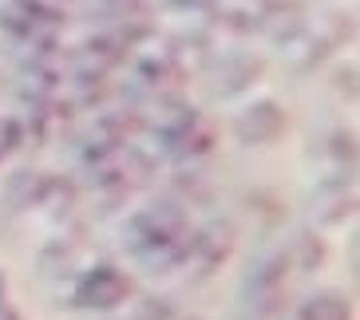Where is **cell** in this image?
Instances as JSON below:
<instances>
[{
  "label": "cell",
  "mask_w": 360,
  "mask_h": 320,
  "mask_svg": "<svg viewBox=\"0 0 360 320\" xmlns=\"http://www.w3.org/2000/svg\"><path fill=\"white\" fill-rule=\"evenodd\" d=\"M75 249H79V241H72V237H52L48 246L40 249V273L44 277H75L79 269H75Z\"/></svg>",
  "instance_id": "cell-12"
},
{
  "label": "cell",
  "mask_w": 360,
  "mask_h": 320,
  "mask_svg": "<svg viewBox=\"0 0 360 320\" xmlns=\"http://www.w3.org/2000/svg\"><path fill=\"white\" fill-rule=\"evenodd\" d=\"M321 159H325V178H349V171L356 166V142L352 131H333L321 139Z\"/></svg>",
  "instance_id": "cell-11"
},
{
  "label": "cell",
  "mask_w": 360,
  "mask_h": 320,
  "mask_svg": "<svg viewBox=\"0 0 360 320\" xmlns=\"http://www.w3.org/2000/svg\"><path fill=\"white\" fill-rule=\"evenodd\" d=\"M289 269H301V273H317L321 265H325V257H328V249H325V237L321 234H301L293 241V249H289Z\"/></svg>",
  "instance_id": "cell-13"
},
{
  "label": "cell",
  "mask_w": 360,
  "mask_h": 320,
  "mask_svg": "<svg viewBox=\"0 0 360 320\" xmlns=\"http://www.w3.org/2000/svg\"><path fill=\"white\" fill-rule=\"evenodd\" d=\"M127 320H174V309H170L162 297H131V312Z\"/></svg>",
  "instance_id": "cell-17"
},
{
  "label": "cell",
  "mask_w": 360,
  "mask_h": 320,
  "mask_svg": "<svg viewBox=\"0 0 360 320\" xmlns=\"http://www.w3.org/2000/svg\"><path fill=\"white\" fill-rule=\"evenodd\" d=\"M230 127L245 147H269V142H277L281 135H285L289 119H285V107L277 103V99L257 95V99H250V103L238 107V115H233Z\"/></svg>",
  "instance_id": "cell-4"
},
{
  "label": "cell",
  "mask_w": 360,
  "mask_h": 320,
  "mask_svg": "<svg viewBox=\"0 0 360 320\" xmlns=\"http://www.w3.org/2000/svg\"><path fill=\"white\" fill-rule=\"evenodd\" d=\"M186 320H198V316H186Z\"/></svg>",
  "instance_id": "cell-20"
},
{
  "label": "cell",
  "mask_w": 360,
  "mask_h": 320,
  "mask_svg": "<svg viewBox=\"0 0 360 320\" xmlns=\"http://www.w3.org/2000/svg\"><path fill=\"white\" fill-rule=\"evenodd\" d=\"M233 249H238V225L214 218L206 225H194V249L186 265H194V277H210L233 257Z\"/></svg>",
  "instance_id": "cell-5"
},
{
  "label": "cell",
  "mask_w": 360,
  "mask_h": 320,
  "mask_svg": "<svg viewBox=\"0 0 360 320\" xmlns=\"http://www.w3.org/2000/svg\"><path fill=\"white\" fill-rule=\"evenodd\" d=\"M119 246L147 273H170L186 265L194 249V225L186 218V206L174 198L135 206L119 222Z\"/></svg>",
  "instance_id": "cell-1"
},
{
  "label": "cell",
  "mask_w": 360,
  "mask_h": 320,
  "mask_svg": "<svg viewBox=\"0 0 360 320\" xmlns=\"http://www.w3.org/2000/svg\"><path fill=\"white\" fill-rule=\"evenodd\" d=\"M135 297V281L111 261H96L75 273L72 281V309L79 312H115L123 305H131Z\"/></svg>",
  "instance_id": "cell-2"
},
{
  "label": "cell",
  "mask_w": 360,
  "mask_h": 320,
  "mask_svg": "<svg viewBox=\"0 0 360 320\" xmlns=\"http://www.w3.org/2000/svg\"><path fill=\"white\" fill-rule=\"evenodd\" d=\"M297 320H352V309L340 293H317L297 309Z\"/></svg>",
  "instance_id": "cell-14"
},
{
  "label": "cell",
  "mask_w": 360,
  "mask_h": 320,
  "mask_svg": "<svg viewBox=\"0 0 360 320\" xmlns=\"http://www.w3.org/2000/svg\"><path fill=\"white\" fill-rule=\"evenodd\" d=\"M119 154H123V139H115V135H107V131L91 127L79 139V147H75V162L84 166V171H103V166H115Z\"/></svg>",
  "instance_id": "cell-10"
},
{
  "label": "cell",
  "mask_w": 360,
  "mask_h": 320,
  "mask_svg": "<svg viewBox=\"0 0 360 320\" xmlns=\"http://www.w3.org/2000/svg\"><path fill=\"white\" fill-rule=\"evenodd\" d=\"M0 162H4V154H0Z\"/></svg>",
  "instance_id": "cell-21"
},
{
  "label": "cell",
  "mask_w": 360,
  "mask_h": 320,
  "mask_svg": "<svg viewBox=\"0 0 360 320\" xmlns=\"http://www.w3.org/2000/svg\"><path fill=\"white\" fill-rule=\"evenodd\" d=\"M0 32H4V40H8V44H28V36H32L36 28L24 20L16 8H12L8 0H0Z\"/></svg>",
  "instance_id": "cell-16"
},
{
  "label": "cell",
  "mask_w": 360,
  "mask_h": 320,
  "mask_svg": "<svg viewBox=\"0 0 360 320\" xmlns=\"http://www.w3.org/2000/svg\"><path fill=\"white\" fill-rule=\"evenodd\" d=\"M123 48H119L111 36H96V40H84L79 48L72 52V75L79 79V84H103L107 75L115 72L119 64H123Z\"/></svg>",
  "instance_id": "cell-6"
},
{
  "label": "cell",
  "mask_w": 360,
  "mask_h": 320,
  "mask_svg": "<svg viewBox=\"0 0 360 320\" xmlns=\"http://www.w3.org/2000/svg\"><path fill=\"white\" fill-rule=\"evenodd\" d=\"M285 277H289V257L281 253V249L262 253L254 265L245 269L242 300H245V309H250V316L265 320V316H274V312L281 309V288H285Z\"/></svg>",
  "instance_id": "cell-3"
},
{
  "label": "cell",
  "mask_w": 360,
  "mask_h": 320,
  "mask_svg": "<svg viewBox=\"0 0 360 320\" xmlns=\"http://www.w3.org/2000/svg\"><path fill=\"white\" fill-rule=\"evenodd\" d=\"M257 75H262V60L250 52H230L218 60V79L214 87L222 91V95H242L250 87L257 84Z\"/></svg>",
  "instance_id": "cell-8"
},
{
  "label": "cell",
  "mask_w": 360,
  "mask_h": 320,
  "mask_svg": "<svg viewBox=\"0 0 360 320\" xmlns=\"http://www.w3.org/2000/svg\"><path fill=\"white\" fill-rule=\"evenodd\" d=\"M0 320H24L20 312H16V305H12L8 297V273L0 269Z\"/></svg>",
  "instance_id": "cell-18"
},
{
  "label": "cell",
  "mask_w": 360,
  "mask_h": 320,
  "mask_svg": "<svg viewBox=\"0 0 360 320\" xmlns=\"http://www.w3.org/2000/svg\"><path fill=\"white\" fill-rule=\"evenodd\" d=\"M44 186H48V174L36 171V166L8 171V178H4V206L8 210H36L44 198Z\"/></svg>",
  "instance_id": "cell-9"
},
{
  "label": "cell",
  "mask_w": 360,
  "mask_h": 320,
  "mask_svg": "<svg viewBox=\"0 0 360 320\" xmlns=\"http://www.w3.org/2000/svg\"><path fill=\"white\" fill-rule=\"evenodd\" d=\"M75 198H79V190H75L72 178H56V174H48V186H44V198L36 210H44L48 218H64V213H72Z\"/></svg>",
  "instance_id": "cell-15"
},
{
  "label": "cell",
  "mask_w": 360,
  "mask_h": 320,
  "mask_svg": "<svg viewBox=\"0 0 360 320\" xmlns=\"http://www.w3.org/2000/svg\"><path fill=\"white\" fill-rule=\"evenodd\" d=\"M356 206V194H352L349 178H321L317 190H313V202H309V213L317 225H340Z\"/></svg>",
  "instance_id": "cell-7"
},
{
  "label": "cell",
  "mask_w": 360,
  "mask_h": 320,
  "mask_svg": "<svg viewBox=\"0 0 360 320\" xmlns=\"http://www.w3.org/2000/svg\"><path fill=\"white\" fill-rule=\"evenodd\" d=\"M167 8H174V12H210L218 0H162Z\"/></svg>",
  "instance_id": "cell-19"
}]
</instances>
